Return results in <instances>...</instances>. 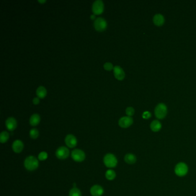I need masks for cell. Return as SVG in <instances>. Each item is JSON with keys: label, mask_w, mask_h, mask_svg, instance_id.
I'll return each mask as SVG.
<instances>
[{"label": "cell", "mask_w": 196, "mask_h": 196, "mask_svg": "<svg viewBox=\"0 0 196 196\" xmlns=\"http://www.w3.org/2000/svg\"><path fill=\"white\" fill-rule=\"evenodd\" d=\"M24 166L29 171H33L38 168L39 161L33 156L27 157L24 161Z\"/></svg>", "instance_id": "obj_1"}, {"label": "cell", "mask_w": 196, "mask_h": 196, "mask_svg": "<svg viewBox=\"0 0 196 196\" xmlns=\"http://www.w3.org/2000/svg\"><path fill=\"white\" fill-rule=\"evenodd\" d=\"M154 112L155 117L158 119H163L166 116L167 113V106L163 103H160L156 107Z\"/></svg>", "instance_id": "obj_2"}, {"label": "cell", "mask_w": 196, "mask_h": 196, "mask_svg": "<svg viewBox=\"0 0 196 196\" xmlns=\"http://www.w3.org/2000/svg\"><path fill=\"white\" fill-rule=\"evenodd\" d=\"M118 159L112 154H107L104 158V163L109 168L115 167L118 165Z\"/></svg>", "instance_id": "obj_3"}, {"label": "cell", "mask_w": 196, "mask_h": 196, "mask_svg": "<svg viewBox=\"0 0 196 196\" xmlns=\"http://www.w3.org/2000/svg\"><path fill=\"white\" fill-rule=\"evenodd\" d=\"M174 172L175 174L178 177H183L188 172V167L183 162L178 163L175 166Z\"/></svg>", "instance_id": "obj_4"}, {"label": "cell", "mask_w": 196, "mask_h": 196, "mask_svg": "<svg viewBox=\"0 0 196 196\" xmlns=\"http://www.w3.org/2000/svg\"><path fill=\"white\" fill-rule=\"evenodd\" d=\"M95 30L98 32L104 31L107 27V21L102 17L97 18L94 23Z\"/></svg>", "instance_id": "obj_5"}, {"label": "cell", "mask_w": 196, "mask_h": 196, "mask_svg": "<svg viewBox=\"0 0 196 196\" xmlns=\"http://www.w3.org/2000/svg\"><path fill=\"white\" fill-rule=\"evenodd\" d=\"M104 5L101 0L95 1L92 5V11L95 15H99L104 12Z\"/></svg>", "instance_id": "obj_6"}, {"label": "cell", "mask_w": 196, "mask_h": 196, "mask_svg": "<svg viewBox=\"0 0 196 196\" xmlns=\"http://www.w3.org/2000/svg\"><path fill=\"white\" fill-rule=\"evenodd\" d=\"M71 157L75 162H81L85 159L86 155L83 151L79 149H75L72 151Z\"/></svg>", "instance_id": "obj_7"}, {"label": "cell", "mask_w": 196, "mask_h": 196, "mask_svg": "<svg viewBox=\"0 0 196 196\" xmlns=\"http://www.w3.org/2000/svg\"><path fill=\"white\" fill-rule=\"evenodd\" d=\"M70 151L66 147H60L56 149L55 155L59 159H66L69 156Z\"/></svg>", "instance_id": "obj_8"}, {"label": "cell", "mask_w": 196, "mask_h": 196, "mask_svg": "<svg viewBox=\"0 0 196 196\" xmlns=\"http://www.w3.org/2000/svg\"><path fill=\"white\" fill-rule=\"evenodd\" d=\"M133 122V118L131 117L124 116L120 118L118 120V125L123 128H126L131 126Z\"/></svg>", "instance_id": "obj_9"}, {"label": "cell", "mask_w": 196, "mask_h": 196, "mask_svg": "<svg viewBox=\"0 0 196 196\" xmlns=\"http://www.w3.org/2000/svg\"><path fill=\"white\" fill-rule=\"evenodd\" d=\"M113 74L115 77L119 81L123 80L126 76L124 71L119 66H116L114 67Z\"/></svg>", "instance_id": "obj_10"}, {"label": "cell", "mask_w": 196, "mask_h": 196, "mask_svg": "<svg viewBox=\"0 0 196 196\" xmlns=\"http://www.w3.org/2000/svg\"><path fill=\"white\" fill-rule=\"evenodd\" d=\"M65 143L67 147L70 148H74L77 144V139L73 135H67L65 138Z\"/></svg>", "instance_id": "obj_11"}, {"label": "cell", "mask_w": 196, "mask_h": 196, "mask_svg": "<svg viewBox=\"0 0 196 196\" xmlns=\"http://www.w3.org/2000/svg\"><path fill=\"white\" fill-rule=\"evenodd\" d=\"M5 126L9 131H14L17 127V121L15 118H9L5 121Z\"/></svg>", "instance_id": "obj_12"}, {"label": "cell", "mask_w": 196, "mask_h": 196, "mask_svg": "<svg viewBox=\"0 0 196 196\" xmlns=\"http://www.w3.org/2000/svg\"><path fill=\"white\" fill-rule=\"evenodd\" d=\"M90 193L93 196H101L104 193V189L100 185H95L90 189Z\"/></svg>", "instance_id": "obj_13"}, {"label": "cell", "mask_w": 196, "mask_h": 196, "mask_svg": "<svg viewBox=\"0 0 196 196\" xmlns=\"http://www.w3.org/2000/svg\"><path fill=\"white\" fill-rule=\"evenodd\" d=\"M24 149L23 143L20 140H16L13 143L12 149L16 153L21 152Z\"/></svg>", "instance_id": "obj_14"}, {"label": "cell", "mask_w": 196, "mask_h": 196, "mask_svg": "<svg viewBox=\"0 0 196 196\" xmlns=\"http://www.w3.org/2000/svg\"><path fill=\"white\" fill-rule=\"evenodd\" d=\"M153 23L158 27L162 26L165 23V18L161 14H157L153 17Z\"/></svg>", "instance_id": "obj_15"}, {"label": "cell", "mask_w": 196, "mask_h": 196, "mask_svg": "<svg viewBox=\"0 0 196 196\" xmlns=\"http://www.w3.org/2000/svg\"><path fill=\"white\" fill-rule=\"evenodd\" d=\"M150 128L151 129L155 132H157L160 130L162 128V124L159 120H154L150 124Z\"/></svg>", "instance_id": "obj_16"}, {"label": "cell", "mask_w": 196, "mask_h": 196, "mask_svg": "<svg viewBox=\"0 0 196 196\" xmlns=\"http://www.w3.org/2000/svg\"><path fill=\"white\" fill-rule=\"evenodd\" d=\"M124 160L128 164L133 165L136 162V157L133 154H127L124 157Z\"/></svg>", "instance_id": "obj_17"}, {"label": "cell", "mask_w": 196, "mask_h": 196, "mask_svg": "<svg viewBox=\"0 0 196 196\" xmlns=\"http://www.w3.org/2000/svg\"><path fill=\"white\" fill-rule=\"evenodd\" d=\"M40 121V117L38 114L32 115L30 119V124L33 126H38L39 124Z\"/></svg>", "instance_id": "obj_18"}, {"label": "cell", "mask_w": 196, "mask_h": 196, "mask_svg": "<svg viewBox=\"0 0 196 196\" xmlns=\"http://www.w3.org/2000/svg\"><path fill=\"white\" fill-rule=\"evenodd\" d=\"M36 95L40 98H44L47 95V90L44 87L40 86L36 89Z\"/></svg>", "instance_id": "obj_19"}, {"label": "cell", "mask_w": 196, "mask_h": 196, "mask_svg": "<svg viewBox=\"0 0 196 196\" xmlns=\"http://www.w3.org/2000/svg\"><path fill=\"white\" fill-rule=\"evenodd\" d=\"M116 174L114 170H108L105 173V177L108 180H113L116 178Z\"/></svg>", "instance_id": "obj_20"}, {"label": "cell", "mask_w": 196, "mask_h": 196, "mask_svg": "<svg viewBox=\"0 0 196 196\" xmlns=\"http://www.w3.org/2000/svg\"><path fill=\"white\" fill-rule=\"evenodd\" d=\"M9 138V134L7 131H3L0 134V142L5 143L8 141Z\"/></svg>", "instance_id": "obj_21"}, {"label": "cell", "mask_w": 196, "mask_h": 196, "mask_svg": "<svg viewBox=\"0 0 196 196\" xmlns=\"http://www.w3.org/2000/svg\"><path fill=\"white\" fill-rule=\"evenodd\" d=\"M30 137L32 139H36L39 136V131L36 128H33L30 132Z\"/></svg>", "instance_id": "obj_22"}, {"label": "cell", "mask_w": 196, "mask_h": 196, "mask_svg": "<svg viewBox=\"0 0 196 196\" xmlns=\"http://www.w3.org/2000/svg\"><path fill=\"white\" fill-rule=\"evenodd\" d=\"M69 196H82L80 190L76 188L71 189L69 192Z\"/></svg>", "instance_id": "obj_23"}, {"label": "cell", "mask_w": 196, "mask_h": 196, "mask_svg": "<svg viewBox=\"0 0 196 196\" xmlns=\"http://www.w3.org/2000/svg\"><path fill=\"white\" fill-rule=\"evenodd\" d=\"M47 158H48V154L46 152H44V151L41 152L38 155V159H39L40 160H41V161L46 160Z\"/></svg>", "instance_id": "obj_24"}, {"label": "cell", "mask_w": 196, "mask_h": 196, "mask_svg": "<svg viewBox=\"0 0 196 196\" xmlns=\"http://www.w3.org/2000/svg\"><path fill=\"white\" fill-rule=\"evenodd\" d=\"M126 113L128 116L131 117L135 113V109L132 107H128L126 110Z\"/></svg>", "instance_id": "obj_25"}, {"label": "cell", "mask_w": 196, "mask_h": 196, "mask_svg": "<svg viewBox=\"0 0 196 196\" xmlns=\"http://www.w3.org/2000/svg\"><path fill=\"white\" fill-rule=\"evenodd\" d=\"M104 68L105 70L111 71L112 70H113L114 67H113L112 63H110V62H106L104 64Z\"/></svg>", "instance_id": "obj_26"}, {"label": "cell", "mask_w": 196, "mask_h": 196, "mask_svg": "<svg viewBox=\"0 0 196 196\" xmlns=\"http://www.w3.org/2000/svg\"><path fill=\"white\" fill-rule=\"evenodd\" d=\"M151 117V114L150 112H148V111L144 112L142 115V118H144V119H149Z\"/></svg>", "instance_id": "obj_27"}, {"label": "cell", "mask_w": 196, "mask_h": 196, "mask_svg": "<svg viewBox=\"0 0 196 196\" xmlns=\"http://www.w3.org/2000/svg\"><path fill=\"white\" fill-rule=\"evenodd\" d=\"M32 102L33 103V104H35V105H38V104H39L40 102L39 98V97H35V98H34L33 99Z\"/></svg>", "instance_id": "obj_28"}, {"label": "cell", "mask_w": 196, "mask_h": 196, "mask_svg": "<svg viewBox=\"0 0 196 196\" xmlns=\"http://www.w3.org/2000/svg\"><path fill=\"white\" fill-rule=\"evenodd\" d=\"M90 18H91V20H95V15H92L90 16Z\"/></svg>", "instance_id": "obj_29"}, {"label": "cell", "mask_w": 196, "mask_h": 196, "mask_svg": "<svg viewBox=\"0 0 196 196\" xmlns=\"http://www.w3.org/2000/svg\"><path fill=\"white\" fill-rule=\"evenodd\" d=\"M38 2H40V3H41V4H43V3H44V2H46V0H38Z\"/></svg>", "instance_id": "obj_30"}]
</instances>
